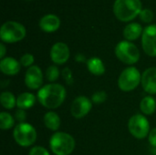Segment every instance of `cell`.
<instances>
[{
	"label": "cell",
	"mask_w": 156,
	"mask_h": 155,
	"mask_svg": "<svg viewBox=\"0 0 156 155\" xmlns=\"http://www.w3.org/2000/svg\"><path fill=\"white\" fill-rule=\"evenodd\" d=\"M66 89L58 83H49L44 85L37 91L38 102L47 109H57L64 102L66 99Z\"/></svg>",
	"instance_id": "cell-1"
},
{
	"label": "cell",
	"mask_w": 156,
	"mask_h": 155,
	"mask_svg": "<svg viewBox=\"0 0 156 155\" xmlns=\"http://www.w3.org/2000/svg\"><path fill=\"white\" fill-rule=\"evenodd\" d=\"M142 10L141 0H115L113 5V13L122 22L134 19Z\"/></svg>",
	"instance_id": "cell-2"
},
{
	"label": "cell",
	"mask_w": 156,
	"mask_h": 155,
	"mask_svg": "<svg viewBox=\"0 0 156 155\" xmlns=\"http://www.w3.org/2000/svg\"><path fill=\"white\" fill-rule=\"evenodd\" d=\"M74 138L63 132H55L49 140V146L55 155H69L75 149Z\"/></svg>",
	"instance_id": "cell-3"
},
{
	"label": "cell",
	"mask_w": 156,
	"mask_h": 155,
	"mask_svg": "<svg viewBox=\"0 0 156 155\" xmlns=\"http://www.w3.org/2000/svg\"><path fill=\"white\" fill-rule=\"evenodd\" d=\"M37 134L36 129L29 123L21 122L15 126L13 130V138L21 147H29L36 143Z\"/></svg>",
	"instance_id": "cell-4"
},
{
	"label": "cell",
	"mask_w": 156,
	"mask_h": 155,
	"mask_svg": "<svg viewBox=\"0 0 156 155\" xmlns=\"http://www.w3.org/2000/svg\"><path fill=\"white\" fill-rule=\"evenodd\" d=\"M115 55L120 61L127 65H133L140 59L138 48L128 40L121 41L115 47Z\"/></svg>",
	"instance_id": "cell-5"
},
{
	"label": "cell",
	"mask_w": 156,
	"mask_h": 155,
	"mask_svg": "<svg viewBox=\"0 0 156 155\" xmlns=\"http://www.w3.org/2000/svg\"><path fill=\"white\" fill-rule=\"evenodd\" d=\"M25 26L15 21H7L4 23L0 29V37L3 42L16 43L22 40L26 37Z\"/></svg>",
	"instance_id": "cell-6"
},
{
	"label": "cell",
	"mask_w": 156,
	"mask_h": 155,
	"mask_svg": "<svg viewBox=\"0 0 156 155\" xmlns=\"http://www.w3.org/2000/svg\"><path fill=\"white\" fill-rule=\"evenodd\" d=\"M142 81V74L135 67L123 69L118 79V87L122 91L129 92L134 90Z\"/></svg>",
	"instance_id": "cell-7"
},
{
	"label": "cell",
	"mask_w": 156,
	"mask_h": 155,
	"mask_svg": "<svg viewBox=\"0 0 156 155\" xmlns=\"http://www.w3.org/2000/svg\"><path fill=\"white\" fill-rule=\"evenodd\" d=\"M128 129L134 138L143 140L150 133V123L144 115L135 114L130 118L128 122Z\"/></svg>",
	"instance_id": "cell-8"
},
{
	"label": "cell",
	"mask_w": 156,
	"mask_h": 155,
	"mask_svg": "<svg viewBox=\"0 0 156 155\" xmlns=\"http://www.w3.org/2000/svg\"><path fill=\"white\" fill-rule=\"evenodd\" d=\"M142 46L148 56L156 57V25H150L144 29Z\"/></svg>",
	"instance_id": "cell-9"
},
{
	"label": "cell",
	"mask_w": 156,
	"mask_h": 155,
	"mask_svg": "<svg viewBox=\"0 0 156 155\" xmlns=\"http://www.w3.org/2000/svg\"><path fill=\"white\" fill-rule=\"evenodd\" d=\"M92 109V101L85 96L77 97L71 103L70 113L75 119H82Z\"/></svg>",
	"instance_id": "cell-10"
},
{
	"label": "cell",
	"mask_w": 156,
	"mask_h": 155,
	"mask_svg": "<svg viewBox=\"0 0 156 155\" xmlns=\"http://www.w3.org/2000/svg\"><path fill=\"white\" fill-rule=\"evenodd\" d=\"M26 86L32 90H40L43 86V73L38 66L33 65L27 69L25 75Z\"/></svg>",
	"instance_id": "cell-11"
},
{
	"label": "cell",
	"mask_w": 156,
	"mask_h": 155,
	"mask_svg": "<svg viewBox=\"0 0 156 155\" xmlns=\"http://www.w3.org/2000/svg\"><path fill=\"white\" fill-rule=\"evenodd\" d=\"M69 48L63 42L55 43L50 49V58L57 65L66 63L69 58Z\"/></svg>",
	"instance_id": "cell-12"
},
{
	"label": "cell",
	"mask_w": 156,
	"mask_h": 155,
	"mask_svg": "<svg viewBox=\"0 0 156 155\" xmlns=\"http://www.w3.org/2000/svg\"><path fill=\"white\" fill-rule=\"evenodd\" d=\"M142 86L148 94H156V68L151 67L142 74Z\"/></svg>",
	"instance_id": "cell-13"
},
{
	"label": "cell",
	"mask_w": 156,
	"mask_h": 155,
	"mask_svg": "<svg viewBox=\"0 0 156 155\" xmlns=\"http://www.w3.org/2000/svg\"><path fill=\"white\" fill-rule=\"evenodd\" d=\"M21 69V64L12 57H6L0 61V70L3 74L7 76L16 75Z\"/></svg>",
	"instance_id": "cell-14"
},
{
	"label": "cell",
	"mask_w": 156,
	"mask_h": 155,
	"mask_svg": "<svg viewBox=\"0 0 156 155\" xmlns=\"http://www.w3.org/2000/svg\"><path fill=\"white\" fill-rule=\"evenodd\" d=\"M39 26L44 32L51 33L57 31L60 26V19L58 16L53 14H48L41 17L39 21Z\"/></svg>",
	"instance_id": "cell-15"
},
{
	"label": "cell",
	"mask_w": 156,
	"mask_h": 155,
	"mask_svg": "<svg viewBox=\"0 0 156 155\" xmlns=\"http://www.w3.org/2000/svg\"><path fill=\"white\" fill-rule=\"evenodd\" d=\"M143 27L138 23H131L127 25L123 29V37L128 41L136 40L141 35H143Z\"/></svg>",
	"instance_id": "cell-16"
},
{
	"label": "cell",
	"mask_w": 156,
	"mask_h": 155,
	"mask_svg": "<svg viewBox=\"0 0 156 155\" xmlns=\"http://www.w3.org/2000/svg\"><path fill=\"white\" fill-rule=\"evenodd\" d=\"M87 68L88 70L95 75V76H101L105 73V66L102 60L100 58L92 57L87 60Z\"/></svg>",
	"instance_id": "cell-17"
},
{
	"label": "cell",
	"mask_w": 156,
	"mask_h": 155,
	"mask_svg": "<svg viewBox=\"0 0 156 155\" xmlns=\"http://www.w3.org/2000/svg\"><path fill=\"white\" fill-rule=\"evenodd\" d=\"M36 102V96L29 92H24L16 98V107L21 110H27L34 106Z\"/></svg>",
	"instance_id": "cell-18"
},
{
	"label": "cell",
	"mask_w": 156,
	"mask_h": 155,
	"mask_svg": "<svg viewBox=\"0 0 156 155\" xmlns=\"http://www.w3.org/2000/svg\"><path fill=\"white\" fill-rule=\"evenodd\" d=\"M45 126L50 131H58L60 126V118L55 111H48L43 118Z\"/></svg>",
	"instance_id": "cell-19"
},
{
	"label": "cell",
	"mask_w": 156,
	"mask_h": 155,
	"mask_svg": "<svg viewBox=\"0 0 156 155\" xmlns=\"http://www.w3.org/2000/svg\"><path fill=\"white\" fill-rule=\"evenodd\" d=\"M140 110L145 115H152L155 112L156 100L152 96L144 97L140 103Z\"/></svg>",
	"instance_id": "cell-20"
},
{
	"label": "cell",
	"mask_w": 156,
	"mask_h": 155,
	"mask_svg": "<svg viewBox=\"0 0 156 155\" xmlns=\"http://www.w3.org/2000/svg\"><path fill=\"white\" fill-rule=\"evenodd\" d=\"M1 105L6 110H12L16 106V99L14 94L9 91H3L0 95Z\"/></svg>",
	"instance_id": "cell-21"
},
{
	"label": "cell",
	"mask_w": 156,
	"mask_h": 155,
	"mask_svg": "<svg viewBox=\"0 0 156 155\" xmlns=\"http://www.w3.org/2000/svg\"><path fill=\"white\" fill-rule=\"evenodd\" d=\"M15 124L14 117L8 112L2 111L0 113V128L2 130H9Z\"/></svg>",
	"instance_id": "cell-22"
},
{
	"label": "cell",
	"mask_w": 156,
	"mask_h": 155,
	"mask_svg": "<svg viewBox=\"0 0 156 155\" xmlns=\"http://www.w3.org/2000/svg\"><path fill=\"white\" fill-rule=\"evenodd\" d=\"M59 75H60L59 69L55 65L49 66L46 70V78L51 83H54L59 78Z\"/></svg>",
	"instance_id": "cell-23"
},
{
	"label": "cell",
	"mask_w": 156,
	"mask_h": 155,
	"mask_svg": "<svg viewBox=\"0 0 156 155\" xmlns=\"http://www.w3.org/2000/svg\"><path fill=\"white\" fill-rule=\"evenodd\" d=\"M34 56L30 53H26L24 54L21 58H20V64L21 66L23 67H26V68H30L31 66H33V63H34Z\"/></svg>",
	"instance_id": "cell-24"
},
{
	"label": "cell",
	"mask_w": 156,
	"mask_h": 155,
	"mask_svg": "<svg viewBox=\"0 0 156 155\" xmlns=\"http://www.w3.org/2000/svg\"><path fill=\"white\" fill-rule=\"evenodd\" d=\"M107 100V93L105 91H97L95 92L92 97H91V101L92 103L95 104H101L103 102H105V100Z\"/></svg>",
	"instance_id": "cell-25"
},
{
	"label": "cell",
	"mask_w": 156,
	"mask_h": 155,
	"mask_svg": "<svg viewBox=\"0 0 156 155\" xmlns=\"http://www.w3.org/2000/svg\"><path fill=\"white\" fill-rule=\"evenodd\" d=\"M140 18L144 23H150L154 18V13L151 9H143L140 13Z\"/></svg>",
	"instance_id": "cell-26"
},
{
	"label": "cell",
	"mask_w": 156,
	"mask_h": 155,
	"mask_svg": "<svg viewBox=\"0 0 156 155\" xmlns=\"http://www.w3.org/2000/svg\"><path fill=\"white\" fill-rule=\"evenodd\" d=\"M62 77L65 80V82L68 84V85H72L73 82H74V79H73V76H72V71L70 70L69 68H64L62 69Z\"/></svg>",
	"instance_id": "cell-27"
},
{
	"label": "cell",
	"mask_w": 156,
	"mask_h": 155,
	"mask_svg": "<svg viewBox=\"0 0 156 155\" xmlns=\"http://www.w3.org/2000/svg\"><path fill=\"white\" fill-rule=\"evenodd\" d=\"M28 155H50L49 153L42 146H35L30 149Z\"/></svg>",
	"instance_id": "cell-28"
},
{
	"label": "cell",
	"mask_w": 156,
	"mask_h": 155,
	"mask_svg": "<svg viewBox=\"0 0 156 155\" xmlns=\"http://www.w3.org/2000/svg\"><path fill=\"white\" fill-rule=\"evenodd\" d=\"M27 119V113L25 111V110H21V109H18L15 112V120L19 122V123L21 122H25Z\"/></svg>",
	"instance_id": "cell-29"
},
{
	"label": "cell",
	"mask_w": 156,
	"mask_h": 155,
	"mask_svg": "<svg viewBox=\"0 0 156 155\" xmlns=\"http://www.w3.org/2000/svg\"><path fill=\"white\" fill-rule=\"evenodd\" d=\"M148 141L152 147L156 148V128H154L150 131V133L148 135Z\"/></svg>",
	"instance_id": "cell-30"
},
{
	"label": "cell",
	"mask_w": 156,
	"mask_h": 155,
	"mask_svg": "<svg viewBox=\"0 0 156 155\" xmlns=\"http://www.w3.org/2000/svg\"><path fill=\"white\" fill-rule=\"evenodd\" d=\"M5 52H6V48H5V45L3 43H1L0 44V58H1V59H3L5 58Z\"/></svg>",
	"instance_id": "cell-31"
},
{
	"label": "cell",
	"mask_w": 156,
	"mask_h": 155,
	"mask_svg": "<svg viewBox=\"0 0 156 155\" xmlns=\"http://www.w3.org/2000/svg\"><path fill=\"white\" fill-rule=\"evenodd\" d=\"M85 59H86V58H85V57H84L82 54H78V55L76 56V60H77L78 62H84V61H86Z\"/></svg>",
	"instance_id": "cell-32"
},
{
	"label": "cell",
	"mask_w": 156,
	"mask_h": 155,
	"mask_svg": "<svg viewBox=\"0 0 156 155\" xmlns=\"http://www.w3.org/2000/svg\"><path fill=\"white\" fill-rule=\"evenodd\" d=\"M27 1H30V0H27Z\"/></svg>",
	"instance_id": "cell-33"
}]
</instances>
